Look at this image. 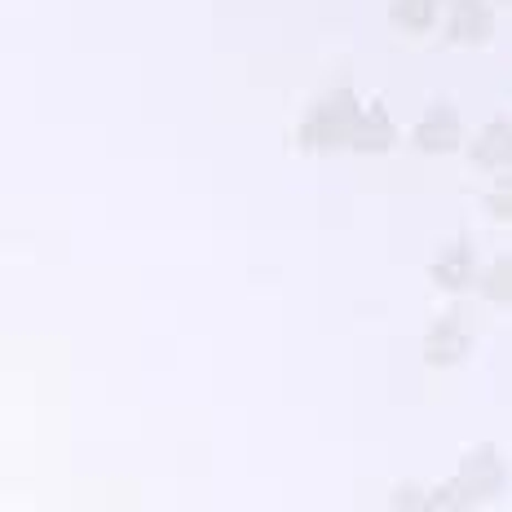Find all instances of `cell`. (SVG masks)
I'll use <instances>...</instances> for the list:
<instances>
[{
	"label": "cell",
	"mask_w": 512,
	"mask_h": 512,
	"mask_svg": "<svg viewBox=\"0 0 512 512\" xmlns=\"http://www.w3.org/2000/svg\"><path fill=\"white\" fill-rule=\"evenodd\" d=\"M358 111H362V98L349 89V84L323 93V98L301 115V124H296V146H301V151H314V155H327V151L349 146V133H354Z\"/></svg>",
	"instance_id": "obj_1"
},
{
	"label": "cell",
	"mask_w": 512,
	"mask_h": 512,
	"mask_svg": "<svg viewBox=\"0 0 512 512\" xmlns=\"http://www.w3.org/2000/svg\"><path fill=\"white\" fill-rule=\"evenodd\" d=\"M411 142H415V151H424V155H451V151H460V142H464L460 111H455L451 102H433L429 111L415 120Z\"/></svg>",
	"instance_id": "obj_2"
},
{
	"label": "cell",
	"mask_w": 512,
	"mask_h": 512,
	"mask_svg": "<svg viewBox=\"0 0 512 512\" xmlns=\"http://www.w3.org/2000/svg\"><path fill=\"white\" fill-rule=\"evenodd\" d=\"M504 486V464H499V451L495 446H473L460 464V477L451 482L455 499H490L495 490Z\"/></svg>",
	"instance_id": "obj_3"
},
{
	"label": "cell",
	"mask_w": 512,
	"mask_h": 512,
	"mask_svg": "<svg viewBox=\"0 0 512 512\" xmlns=\"http://www.w3.org/2000/svg\"><path fill=\"white\" fill-rule=\"evenodd\" d=\"M495 36V0H455L446 18V40L451 45H482Z\"/></svg>",
	"instance_id": "obj_4"
},
{
	"label": "cell",
	"mask_w": 512,
	"mask_h": 512,
	"mask_svg": "<svg viewBox=\"0 0 512 512\" xmlns=\"http://www.w3.org/2000/svg\"><path fill=\"white\" fill-rule=\"evenodd\" d=\"M468 345H473V332H468V323L460 314H442L437 323L429 327V336H424V362H433V367H455Z\"/></svg>",
	"instance_id": "obj_5"
},
{
	"label": "cell",
	"mask_w": 512,
	"mask_h": 512,
	"mask_svg": "<svg viewBox=\"0 0 512 512\" xmlns=\"http://www.w3.org/2000/svg\"><path fill=\"white\" fill-rule=\"evenodd\" d=\"M398 142V128H393L384 102H367L354 120V133H349V151H362V155H384L389 146Z\"/></svg>",
	"instance_id": "obj_6"
},
{
	"label": "cell",
	"mask_w": 512,
	"mask_h": 512,
	"mask_svg": "<svg viewBox=\"0 0 512 512\" xmlns=\"http://www.w3.org/2000/svg\"><path fill=\"white\" fill-rule=\"evenodd\" d=\"M468 155H473V164L490 168V173L508 168V159H512V124H508V115H495V120L477 133V142L468 146Z\"/></svg>",
	"instance_id": "obj_7"
},
{
	"label": "cell",
	"mask_w": 512,
	"mask_h": 512,
	"mask_svg": "<svg viewBox=\"0 0 512 512\" xmlns=\"http://www.w3.org/2000/svg\"><path fill=\"white\" fill-rule=\"evenodd\" d=\"M473 270H477V265H473V248H468V243L460 239V243H451V248L437 256L429 274H433L437 287H446V292H464V287L477 279Z\"/></svg>",
	"instance_id": "obj_8"
},
{
	"label": "cell",
	"mask_w": 512,
	"mask_h": 512,
	"mask_svg": "<svg viewBox=\"0 0 512 512\" xmlns=\"http://www.w3.org/2000/svg\"><path fill=\"white\" fill-rule=\"evenodd\" d=\"M389 18L393 27L420 36V31H429L437 23V0H389Z\"/></svg>",
	"instance_id": "obj_9"
},
{
	"label": "cell",
	"mask_w": 512,
	"mask_h": 512,
	"mask_svg": "<svg viewBox=\"0 0 512 512\" xmlns=\"http://www.w3.org/2000/svg\"><path fill=\"white\" fill-rule=\"evenodd\" d=\"M512 261L508 256H495V261H490V270L482 274V287H486V296L495 305H508V296H512Z\"/></svg>",
	"instance_id": "obj_10"
},
{
	"label": "cell",
	"mask_w": 512,
	"mask_h": 512,
	"mask_svg": "<svg viewBox=\"0 0 512 512\" xmlns=\"http://www.w3.org/2000/svg\"><path fill=\"white\" fill-rule=\"evenodd\" d=\"M508 199H512V195H508V177H504V186H499L495 195H490V217L508 221V212H512V208H508Z\"/></svg>",
	"instance_id": "obj_11"
},
{
	"label": "cell",
	"mask_w": 512,
	"mask_h": 512,
	"mask_svg": "<svg viewBox=\"0 0 512 512\" xmlns=\"http://www.w3.org/2000/svg\"><path fill=\"white\" fill-rule=\"evenodd\" d=\"M495 5H499V0H495Z\"/></svg>",
	"instance_id": "obj_12"
}]
</instances>
